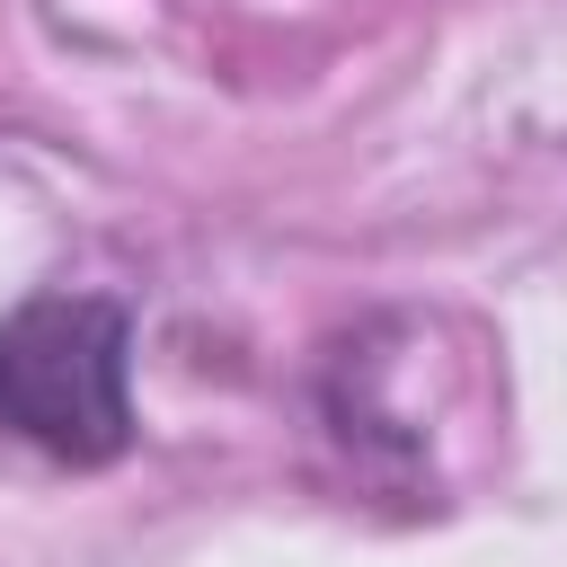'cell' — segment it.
<instances>
[{"instance_id":"cell-1","label":"cell","mask_w":567,"mask_h":567,"mask_svg":"<svg viewBox=\"0 0 567 567\" xmlns=\"http://www.w3.org/2000/svg\"><path fill=\"white\" fill-rule=\"evenodd\" d=\"M0 434L97 470L133 443V319L106 292H35L0 319Z\"/></svg>"}]
</instances>
